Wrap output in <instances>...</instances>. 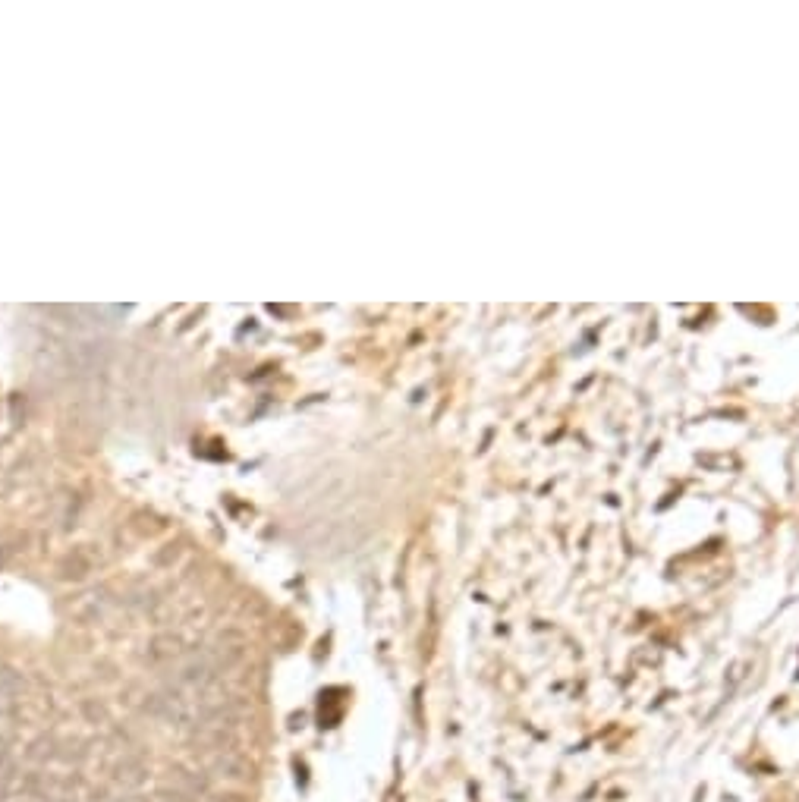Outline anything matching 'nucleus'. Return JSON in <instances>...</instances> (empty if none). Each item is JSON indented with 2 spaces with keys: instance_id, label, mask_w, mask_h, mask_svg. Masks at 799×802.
Masks as SVG:
<instances>
[{
  "instance_id": "obj_1",
  "label": "nucleus",
  "mask_w": 799,
  "mask_h": 802,
  "mask_svg": "<svg viewBox=\"0 0 799 802\" xmlns=\"http://www.w3.org/2000/svg\"><path fill=\"white\" fill-rule=\"evenodd\" d=\"M211 774L230 780V784H246V780H252V765H249V758H243L240 752L221 749L218 755L211 758Z\"/></svg>"
},
{
  "instance_id": "obj_2",
  "label": "nucleus",
  "mask_w": 799,
  "mask_h": 802,
  "mask_svg": "<svg viewBox=\"0 0 799 802\" xmlns=\"http://www.w3.org/2000/svg\"><path fill=\"white\" fill-rule=\"evenodd\" d=\"M23 674L7 664H0V714L10 718L13 708L19 705V696H23Z\"/></svg>"
},
{
  "instance_id": "obj_3",
  "label": "nucleus",
  "mask_w": 799,
  "mask_h": 802,
  "mask_svg": "<svg viewBox=\"0 0 799 802\" xmlns=\"http://www.w3.org/2000/svg\"><path fill=\"white\" fill-rule=\"evenodd\" d=\"M145 777H148L145 762H142V758H133V755H123L120 762L114 765V774H111V780L120 790H139L145 784Z\"/></svg>"
},
{
  "instance_id": "obj_4",
  "label": "nucleus",
  "mask_w": 799,
  "mask_h": 802,
  "mask_svg": "<svg viewBox=\"0 0 799 802\" xmlns=\"http://www.w3.org/2000/svg\"><path fill=\"white\" fill-rule=\"evenodd\" d=\"M170 777H174V787H180L183 793H189L192 799L196 796H205L211 790V777L202 774V771H192L186 765H174L170 768Z\"/></svg>"
},
{
  "instance_id": "obj_5",
  "label": "nucleus",
  "mask_w": 799,
  "mask_h": 802,
  "mask_svg": "<svg viewBox=\"0 0 799 802\" xmlns=\"http://www.w3.org/2000/svg\"><path fill=\"white\" fill-rule=\"evenodd\" d=\"M23 787V774H19V762L16 755H7L0 762V802H10L16 796V790Z\"/></svg>"
},
{
  "instance_id": "obj_6",
  "label": "nucleus",
  "mask_w": 799,
  "mask_h": 802,
  "mask_svg": "<svg viewBox=\"0 0 799 802\" xmlns=\"http://www.w3.org/2000/svg\"><path fill=\"white\" fill-rule=\"evenodd\" d=\"M180 648H183V642H180V636H174V633H164V636H155L148 642V658L151 661H174V658H180Z\"/></svg>"
},
{
  "instance_id": "obj_7",
  "label": "nucleus",
  "mask_w": 799,
  "mask_h": 802,
  "mask_svg": "<svg viewBox=\"0 0 799 802\" xmlns=\"http://www.w3.org/2000/svg\"><path fill=\"white\" fill-rule=\"evenodd\" d=\"M26 758H29V762H35V765H48L51 758H57V743L51 740V736H41V740H35L29 746Z\"/></svg>"
},
{
  "instance_id": "obj_8",
  "label": "nucleus",
  "mask_w": 799,
  "mask_h": 802,
  "mask_svg": "<svg viewBox=\"0 0 799 802\" xmlns=\"http://www.w3.org/2000/svg\"><path fill=\"white\" fill-rule=\"evenodd\" d=\"M158 799H161V802H196L189 793H183L180 787H161V790H158Z\"/></svg>"
},
{
  "instance_id": "obj_9",
  "label": "nucleus",
  "mask_w": 799,
  "mask_h": 802,
  "mask_svg": "<svg viewBox=\"0 0 799 802\" xmlns=\"http://www.w3.org/2000/svg\"><path fill=\"white\" fill-rule=\"evenodd\" d=\"M211 802H249V796L240 790H221V793L211 796Z\"/></svg>"
},
{
  "instance_id": "obj_10",
  "label": "nucleus",
  "mask_w": 799,
  "mask_h": 802,
  "mask_svg": "<svg viewBox=\"0 0 799 802\" xmlns=\"http://www.w3.org/2000/svg\"><path fill=\"white\" fill-rule=\"evenodd\" d=\"M117 802H158V799H151V796H142V793H126V796H120Z\"/></svg>"
},
{
  "instance_id": "obj_11",
  "label": "nucleus",
  "mask_w": 799,
  "mask_h": 802,
  "mask_svg": "<svg viewBox=\"0 0 799 802\" xmlns=\"http://www.w3.org/2000/svg\"><path fill=\"white\" fill-rule=\"evenodd\" d=\"M16 802H51V799H41V796H32V793H23V799H16Z\"/></svg>"
}]
</instances>
